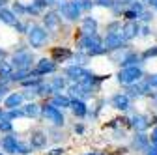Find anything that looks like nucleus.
<instances>
[{"label": "nucleus", "instance_id": "nucleus-28", "mask_svg": "<svg viewBox=\"0 0 157 155\" xmlns=\"http://www.w3.org/2000/svg\"><path fill=\"white\" fill-rule=\"evenodd\" d=\"M64 84H66V82H64V79H54L51 86H52V90H62V88H64Z\"/></svg>", "mask_w": 157, "mask_h": 155}, {"label": "nucleus", "instance_id": "nucleus-2", "mask_svg": "<svg viewBox=\"0 0 157 155\" xmlns=\"http://www.w3.org/2000/svg\"><path fill=\"white\" fill-rule=\"evenodd\" d=\"M142 69L140 67H136V66H127V67H124L120 73H118V81H120L122 84H127V86H131V84H135V82H140L142 81Z\"/></svg>", "mask_w": 157, "mask_h": 155}, {"label": "nucleus", "instance_id": "nucleus-10", "mask_svg": "<svg viewBox=\"0 0 157 155\" xmlns=\"http://www.w3.org/2000/svg\"><path fill=\"white\" fill-rule=\"evenodd\" d=\"M66 75L69 77V79H73V81H82L84 77L88 75V71L84 69V67H81V66H71V67H67L66 69Z\"/></svg>", "mask_w": 157, "mask_h": 155}, {"label": "nucleus", "instance_id": "nucleus-19", "mask_svg": "<svg viewBox=\"0 0 157 155\" xmlns=\"http://www.w3.org/2000/svg\"><path fill=\"white\" fill-rule=\"evenodd\" d=\"M25 116H30V118H36V116H39V112H43V108H39V105L36 103H28L25 105Z\"/></svg>", "mask_w": 157, "mask_h": 155}, {"label": "nucleus", "instance_id": "nucleus-12", "mask_svg": "<svg viewBox=\"0 0 157 155\" xmlns=\"http://www.w3.org/2000/svg\"><path fill=\"white\" fill-rule=\"evenodd\" d=\"M150 123H153V122H150L148 116H142V114L133 116V127H135L136 131H146V129L150 127Z\"/></svg>", "mask_w": 157, "mask_h": 155}, {"label": "nucleus", "instance_id": "nucleus-26", "mask_svg": "<svg viewBox=\"0 0 157 155\" xmlns=\"http://www.w3.org/2000/svg\"><path fill=\"white\" fill-rule=\"evenodd\" d=\"M11 129H13L11 122H8V120H2V122H0V133H10Z\"/></svg>", "mask_w": 157, "mask_h": 155}, {"label": "nucleus", "instance_id": "nucleus-35", "mask_svg": "<svg viewBox=\"0 0 157 155\" xmlns=\"http://www.w3.org/2000/svg\"><path fill=\"white\" fill-rule=\"evenodd\" d=\"M146 151H148V155H157V146H153V144H151V148H148Z\"/></svg>", "mask_w": 157, "mask_h": 155}, {"label": "nucleus", "instance_id": "nucleus-38", "mask_svg": "<svg viewBox=\"0 0 157 155\" xmlns=\"http://www.w3.org/2000/svg\"><path fill=\"white\" fill-rule=\"evenodd\" d=\"M6 92H8V88H6V86H0V97H4Z\"/></svg>", "mask_w": 157, "mask_h": 155}, {"label": "nucleus", "instance_id": "nucleus-4", "mask_svg": "<svg viewBox=\"0 0 157 155\" xmlns=\"http://www.w3.org/2000/svg\"><path fill=\"white\" fill-rule=\"evenodd\" d=\"M81 8L77 6V2H67V0H64V2H60V13L67 19V21H77L78 17H81Z\"/></svg>", "mask_w": 157, "mask_h": 155}, {"label": "nucleus", "instance_id": "nucleus-41", "mask_svg": "<svg viewBox=\"0 0 157 155\" xmlns=\"http://www.w3.org/2000/svg\"><path fill=\"white\" fill-rule=\"evenodd\" d=\"M153 8H155V9H157V0H155V4H153Z\"/></svg>", "mask_w": 157, "mask_h": 155}, {"label": "nucleus", "instance_id": "nucleus-27", "mask_svg": "<svg viewBox=\"0 0 157 155\" xmlns=\"http://www.w3.org/2000/svg\"><path fill=\"white\" fill-rule=\"evenodd\" d=\"M75 2H77V6L81 8V9H90V8H92V2H90V0H75Z\"/></svg>", "mask_w": 157, "mask_h": 155}, {"label": "nucleus", "instance_id": "nucleus-44", "mask_svg": "<svg viewBox=\"0 0 157 155\" xmlns=\"http://www.w3.org/2000/svg\"><path fill=\"white\" fill-rule=\"evenodd\" d=\"M155 99H157V95H155Z\"/></svg>", "mask_w": 157, "mask_h": 155}, {"label": "nucleus", "instance_id": "nucleus-42", "mask_svg": "<svg viewBox=\"0 0 157 155\" xmlns=\"http://www.w3.org/2000/svg\"><path fill=\"white\" fill-rule=\"evenodd\" d=\"M2 116H4V114H2V108H0V118H2Z\"/></svg>", "mask_w": 157, "mask_h": 155}, {"label": "nucleus", "instance_id": "nucleus-11", "mask_svg": "<svg viewBox=\"0 0 157 155\" xmlns=\"http://www.w3.org/2000/svg\"><path fill=\"white\" fill-rule=\"evenodd\" d=\"M139 23H135V21H129V23H125L124 25V40L125 41H129V40H133V37H136V34H139Z\"/></svg>", "mask_w": 157, "mask_h": 155}, {"label": "nucleus", "instance_id": "nucleus-18", "mask_svg": "<svg viewBox=\"0 0 157 155\" xmlns=\"http://www.w3.org/2000/svg\"><path fill=\"white\" fill-rule=\"evenodd\" d=\"M71 108H73V112H75V116H78V118H84L86 116V105H84V101H81V99H75L73 103H71Z\"/></svg>", "mask_w": 157, "mask_h": 155}, {"label": "nucleus", "instance_id": "nucleus-6", "mask_svg": "<svg viewBox=\"0 0 157 155\" xmlns=\"http://www.w3.org/2000/svg\"><path fill=\"white\" fill-rule=\"evenodd\" d=\"M122 32H110V34H107V40H105V49L107 51H114V49H120L122 47V43L125 41Z\"/></svg>", "mask_w": 157, "mask_h": 155}, {"label": "nucleus", "instance_id": "nucleus-1", "mask_svg": "<svg viewBox=\"0 0 157 155\" xmlns=\"http://www.w3.org/2000/svg\"><path fill=\"white\" fill-rule=\"evenodd\" d=\"M81 49L86 51L88 54H101L105 52V43L103 40L97 34H88V36H82V40H81Z\"/></svg>", "mask_w": 157, "mask_h": 155}, {"label": "nucleus", "instance_id": "nucleus-20", "mask_svg": "<svg viewBox=\"0 0 157 155\" xmlns=\"http://www.w3.org/2000/svg\"><path fill=\"white\" fill-rule=\"evenodd\" d=\"M71 103H73V101H69L66 95H62V93H56L54 97H52V105H54V107H62V108H66V107H71Z\"/></svg>", "mask_w": 157, "mask_h": 155}, {"label": "nucleus", "instance_id": "nucleus-14", "mask_svg": "<svg viewBox=\"0 0 157 155\" xmlns=\"http://www.w3.org/2000/svg\"><path fill=\"white\" fill-rule=\"evenodd\" d=\"M81 32H82L84 36L95 34V32H97V21H95V19H92V17H84V19H82V28H81Z\"/></svg>", "mask_w": 157, "mask_h": 155}, {"label": "nucleus", "instance_id": "nucleus-22", "mask_svg": "<svg viewBox=\"0 0 157 155\" xmlns=\"http://www.w3.org/2000/svg\"><path fill=\"white\" fill-rule=\"evenodd\" d=\"M43 19H45V26L47 28H56L58 26V15L56 13H47Z\"/></svg>", "mask_w": 157, "mask_h": 155}, {"label": "nucleus", "instance_id": "nucleus-24", "mask_svg": "<svg viewBox=\"0 0 157 155\" xmlns=\"http://www.w3.org/2000/svg\"><path fill=\"white\" fill-rule=\"evenodd\" d=\"M71 52L67 49H52V58L54 60H58V58H67Z\"/></svg>", "mask_w": 157, "mask_h": 155}, {"label": "nucleus", "instance_id": "nucleus-8", "mask_svg": "<svg viewBox=\"0 0 157 155\" xmlns=\"http://www.w3.org/2000/svg\"><path fill=\"white\" fill-rule=\"evenodd\" d=\"M56 69V64H54V60H47V58H43V60H39L37 62V66H36V69L32 71L34 75H45V73H52Z\"/></svg>", "mask_w": 157, "mask_h": 155}, {"label": "nucleus", "instance_id": "nucleus-13", "mask_svg": "<svg viewBox=\"0 0 157 155\" xmlns=\"http://www.w3.org/2000/svg\"><path fill=\"white\" fill-rule=\"evenodd\" d=\"M0 19H2V23H6L10 26H17L19 25V19L15 17V13L11 9H6V8L0 9Z\"/></svg>", "mask_w": 157, "mask_h": 155}, {"label": "nucleus", "instance_id": "nucleus-34", "mask_svg": "<svg viewBox=\"0 0 157 155\" xmlns=\"http://www.w3.org/2000/svg\"><path fill=\"white\" fill-rule=\"evenodd\" d=\"M139 19H142V21H150V19H151V13H148V11H142Z\"/></svg>", "mask_w": 157, "mask_h": 155}, {"label": "nucleus", "instance_id": "nucleus-9", "mask_svg": "<svg viewBox=\"0 0 157 155\" xmlns=\"http://www.w3.org/2000/svg\"><path fill=\"white\" fill-rule=\"evenodd\" d=\"M129 105H131L129 95H125V93H116L114 97H112V107L118 108V110H127Z\"/></svg>", "mask_w": 157, "mask_h": 155}, {"label": "nucleus", "instance_id": "nucleus-16", "mask_svg": "<svg viewBox=\"0 0 157 155\" xmlns=\"http://www.w3.org/2000/svg\"><path fill=\"white\" fill-rule=\"evenodd\" d=\"M21 103H23V95L21 93H11L6 97L4 107L6 108H15V107H21Z\"/></svg>", "mask_w": 157, "mask_h": 155}, {"label": "nucleus", "instance_id": "nucleus-21", "mask_svg": "<svg viewBox=\"0 0 157 155\" xmlns=\"http://www.w3.org/2000/svg\"><path fill=\"white\" fill-rule=\"evenodd\" d=\"M32 75H34V73H30L28 67H25V69H17L15 73H11L10 79H11V81H21V82H23V81H25V77H32Z\"/></svg>", "mask_w": 157, "mask_h": 155}, {"label": "nucleus", "instance_id": "nucleus-17", "mask_svg": "<svg viewBox=\"0 0 157 155\" xmlns=\"http://www.w3.org/2000/svg\"><path fill=\"white\" fill-rule=\"evenodd\" d=\"M17 146H19V140L15 137H6L2 140V148L4 151H10V153H17Z\"/></svg>", "mask_w": 157, "mask_h": 155}, {"label": "nucleus", "instance_id": "nucleus-40", "mask_svg": "<svg viewBox=\"0 0 157 155\" xmlns=\"http://www.w3.org/2000/svg\"><path fill=\"white\" fill-rule=\"evenodd\" d=\"M86 155H99V153H86Z\"/></svg>", "mask_w": 157, "mask_h": 155}, {"label": "nucleus", "instance_id": "nucleus-31", "mask_svg": "<svg viewBox=\"0 0 157 155\" xmlns=\"http://www.w3.org/2000/svg\"><path fill=\"white\" fill-rule=\"evenodd\" d=\"M144 58H150V56H157V47H151V49H148L144 54H142Z\"/></svg>", "mask_w": 157, "mask_h": 155}, {"label": "nucleus", "instance_id": "nucleus-45", "mask_svg": "<svg viewBox=\"0 0 157 155\" xmlns=\"http://www.w3.org/2000/svg\"><path fill=\"white\" fill-rule=\"evenodd\" d=\"M0 155H2V153H0Z\"/></svg>", "mask_w": 157, "mask_h": 155}, {"label": "nucleus", "instance_id": "nucleus-43", "mask_svg": "<svg viewBox=\"0 0 157 155\" xmlns=\"http://www.w3.org/2000/svg\"><path fill=\"white\" fill-rule=\"evenodd\" d=\"M0 56H2V52H0Z\"/></svg>", "mask_w": 157, "mask_h": 155}, {"label": "nucleus", "instance_id": "nucleus-7", "mask_svg": "<svg viewBox=\"0 0 157 155\" xmlns=\"http://www.w3.org/2000/svg\"><path fill=\"white\" fill-rule=\"evenodd\" d=\"M13 66L17 67V69H25V67H30V64H32V54L28 52V51H21V52H17L15 56H13Z\"/></svg>", "mask_w": 157, "mask_h": 155}, {"label": "nucleus", "instance_id": "nucleus-29", "mask_svg": "<svg viewBox=\"0 0 157 155\" xmlns=\"http://www.w3.org/2000/svg\"><path fill=\"white\" fill-rule=\"evenodd\" d=\"M17 153H23V155L30 153V146H26V144H21V142H19V146H17Z\"/></svg>", "mask_w": 157, "mask_h": 155}, {"label": "nucleus", "instance_id": "nucleus-30", "mask_svg": "<svg viewBox=\"0 0 157 155\" xmlns=\"http://www.w3.org/2000/svg\"><path fill=\"white\" fill-rule=\"evenodd\" d=\"M95 4H97V6H105V8H112V6H114L112 0H97Z\"/></svg>", "mask_w": 157, "mask_h": 155}, {"label": "nucleus", "instance_id": "nucleus-37", "mask_svg": "<svg viewBox=\"0 0 157 155\" xmlns=\"http://www.w3.org/2000/svg\"><path fill=\"white\" fill-rule=\"evenodd\" d=\"M136 0H116V4H133Z\"/></svg>", "mask_w": 157, "mask_h": 155}, {"label": "nucleus", "instance_id": "nucleus-25", "mask_svg": "<svg viewBox=\"0 0 157 155\" xmlns=\"http://www.w3.org/2000/svg\"><path fill=\"white\" fill-rule=\"evenodd\" d=\"M146 146H148V137H146V134L135 137V148H146Z\"/></svg>", "mask_w": 157, "mask_h": 155}, {"label": "nucleus", "instance_id": "nucleus-3", "mask_svg": "<svg viewBox=\"0 0 157 155\" xmlns=\"http://www.w3.org/2000/svg\"><path fill=\"white\" fill-rule=\"evenodd\" d=\"M47 41V30L43 26H32L28 30V43L34 47V49H41Z\"/></svg>", "mask_w": 157, "mask_h": 155}, {"label": "nucleus", "instance_id": "nucleus-33", "mask_svg": "<svg viewBox=\"0 0 157 155\" xmlns=\"http://www.w3.org/2000/svg\"><path fill=\"white\" fill-rule=\"evenodd\" d=\"M150 140H151V144H153V146H157V127L151 131V137H150Z\"/></svg>", "mask_w": 157, "mask_h": 155}, {"label": "nucleus", "instance_id": "nucleus-36", "mask_svg": "<svg viewBox=\"0 0 157 155\" xmlns=\"http://www.w3.org/2000/svg\"><path fill=\"white\" fill-rule=\"evenodd\" d=\"M62 153H64V149H60V148H56V149L49 151V155H62Z\"/></svg>", "mask_w": 157, "mask_h": 155}, {"label": "nucleus", "instance_id": "nucleus-5", "mask_svg": "<svg viewBox=\"0 0 157 155\" xmlns=\"http://www.w3.org/2000/svg\"><path fill=\"white\" fill-rule=\"evenodd\" d=\"M43 116H45L49 122H52L54 125H64L62 110L58 108V107H54V105H45L43 107Z\"/></svg>", "mask_w": 157, "mask_h": 155}, {"label": "nucleus", "instance_id": "nucleus-23", "mask_svg": "<svg viewBox=\"0 0 157 155\" xmlns=\"http://www.w3.org/2000/svg\"><path fill=\"white\" fill-rule=\"evenodd\" d=\"M13 69L10 62H0V77H11Z\"/></svg>", "mask_w": 157, "mask_h": 155}, {"label": "nucleus", "instance_id": "nucleus-39", "mask_svg": "<svg viewBox=\"0 0 157 155\" xmlns=\"http://www.w3.org/2000/svg\"><path fill=\"white\" fill-rule=\"evenodd\" d=\"M4 4H6V0H0V9L4 8Z\"/></svg>", "mask_w": 157, "mask_h": 155}, {"label": "nucleus", "instance_id": "nucleus-32", "mask_svg": "<svg viewBox=\"0 0 157 155\" xmlns=\"http://www.w3.org/2000/svg\"><path fill=\"white\" fill-rule=\"evenodd\" d=\"M148 82H150V86H151V88H157V73L150 77V79H148Z\"/></svg>", "mask_w": 157, "mask_h": 155}, {"label": "nucleus", "instance_id": "nucleus-15", "mask_svg": "<svg viewBox=\"0 0 157 155\" xmlns=\"http://www.w3.org/2000/svg\"><path fill=\"white\" fill-rule=\"evenodd\" d=\"M47 142V137L41 133V131H34L32 137H30V146L32 148H43Z\"/></svg>", "mask_w": 157, "mask_h": 155}]
</instances>
